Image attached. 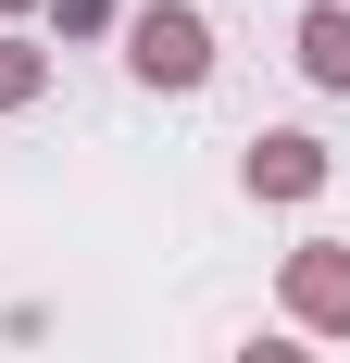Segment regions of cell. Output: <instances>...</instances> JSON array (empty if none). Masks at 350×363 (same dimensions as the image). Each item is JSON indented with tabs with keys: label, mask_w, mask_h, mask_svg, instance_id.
I'll use <instances>...</instances> for the list:
<instances>
[{
	"label": "cell",
	"mask_w": 350,
	"mask_h": 363,
	"mask_svg": "<svg viewBox=\"0 0 350 363\" xmlns=\"http://www.w3.org/2000/svg\"><path fill=\"white\" fill-rule=\"evenodd\" d=\"M38 88H50V50H26V38H0V113H26Z\"/></svg>",
	"instance_id": "cell-5"
},
{
	"label": "cell",
	"mask_w": 350,
	"mask_h": 363,
	"mask_svg": "<svg viewBox=\"0 0 350 363\" xmlns=\"http://www.w3.org/2000/svg\"><path fill=\"white\" fill-rule=\"evenodd\" d=\"M0 13H38V0H0Z\"/></svg>",
	"instance_id": "cell-8"
},
{
	"label": "cell",
	"mask_w": 350,
	"mask_h": 363,
	"mask_svg": "<svg viewBox=\"0 0 350 363\" xmlns=\"http://www.w3.org/2000/svg\"><path fill=\"white\" fill-rule=\"evenodd\" d=\"M288 50H300V75H313V88H350V0H313Z\"/></svg>",
	"instance_id": "cell-4"
},
{
	"label": "cell",
	"mask_w": 350,
	"mask_h": 363,
	"mask_svg": "<svg viewBox=\"0 0 350 363\" xmlns=\"http://www.w3.org/2000/svg\"><path fill=\"white\" fill-rule=\"evenodd\" d=\"M288 313L313 338H350V238H300L288 251Z\"/></svg>",
	"instance_id": "cell-2"
},
{
	"label": "cell",
	"mask_w": 350,
	"mask_h": 363,
	"mask_svg": "<svg viewBox=\"0 0 350 363\" xmlns=\"http://www.w3.org/2000/svg\"><path fill=\"white\" fill-rule=\"evenodd\" d=\"M125 63H138L150 88H201L213 75V26L188 0H150V13H125Z\"/></svg>",
	"instance_id": "cell-1"
},
{
	"label": "cell",
	"mask_w": 350,
	"mask_h": 363,
	"mask_svg": "<svg viewBox=\"0 0 350 363\" xmlns=\"http://www.w3.org/2000/svg\"><path fill=\"white\" fill-rule=\"evenodd\" d=\"M313 188H325V138H300V125L250 138V201H313Z\"/></svg>",
	"instance_id": "cell-3"
},
{
	"label": "cell",
	"mask_w": 350,
	"mask_h": 363,
	"mask_svg": "<svg viewBox=\"0 0 350 363\" xmlns=\"http://www.w3.org/2000/svg\"><path fill=\"white\" fill-rule=\"evenodd\" d=\"M50 13H63V38H113V26H125L113 0H50Z\"/></svg>",
	"instance_id": "cell-6"
},
{
	"label": "cell",
	"mask_w": 350,
	"mask_h": 363,
	"mask_svg": "<svg viewBox=\"0 0 350 363\" xmlns=\"http://www.w3.org/2000/svg\"><path fill=\"white\" fill-rule=\"evenodd\" d=\"M238 363H313V351H288V338H263V351H238Z\"/></svg>",
	"instance_id": "cell-7"
}]
</instances>
